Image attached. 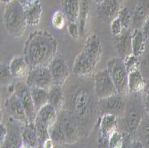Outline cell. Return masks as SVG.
Returning <instances> with one entry per match:
<instances>
[{
    "mask_svg": "<svg viewBox=\"0 0 149 148\" xmlns=\"http://www.w3.org/2000/svg\"><path fill=\"white\" fill-rule=\"evenodd\" d=\"M91 104V95L86 88H79L74 92L72 99V113L77 117H83L88 113Z\"/></svg>",
    "mask_w": 149,
    "mask_h": 148,
    "instance_id": "obj_15",
    "label": "cell"
},
{
    "mask_svg": "<svg viewBox=\"0 0 149 148\" xmlns=\"http://www.w3.org/2000/svg\"><path fill=\"white\" fill-rule=\"evenodd\" d=\"M106 70L111 76L113 81L116 87L117 92L120 95H129L128 79L129 72L126 69L123 59L118 57H113L107 61Z\"/></svg>",
    "mask_w": 149,
    "mask_h": 148,
    "instance_id": "obj_6",
    "label": "cell"
},
{
    "mask_svg": "<svg viewBox=\"0 0 149 148\" xmlns=\"http://www.w3.org/2000/svg\"><path fill=\"white\" fill-rule=\"evenodd\" d=\"M16 131L8 132L7 137L1 144V148H21L22 145L21 131Z\"/></svg>",
    "mask_w": 149,
    "mask_h": 148,
    "instance_id": "obj_29",
    "label": "cell"
},
{
    "mask_svg": "<svg viewBox=\"0 0 149 148\" xmlns=\"http://www.w3.org/2000/svg\"><path fill=\"white\" fill-rule=\"evenodd\" d=\"M67 31H68L69 35L74 38L79 39L80 37V31H79V26L77 24V22H67Z\"/></svg>",
    "mask_w": 149,
    "mask_h": 148,
    "instance_id": "obj_37",
    "label": "cell"
},
{
    "mask_svg": "<svg viewBox=\"0 0 149 148\" xmlns=\"http://www.w3.org/2000/svg\"><path fill=\"white\" fill-rule=\"evenodd\" d=\"M68 22L62 11H56L52 16V25L56 30H62Z\"/></svg>",
    "mask_w": 149,
    "mask_h": 148,
    "instance_id": "obj_32",
    "label": "cell"
},
{
    "mask_svg": "<svg viewBox=\"0 0 149 148\" xmlns=\"http://www.w3.org/2000/svg\"><path fill=\"white\" fill-rule=\"evenodd\" d=\"M124 145V134L115 130L108 140V148H123Z\"/></svg>",
    "mask_w": 149,
    "mask_h": 148,
    "instance_id": "obj_30",
    "label": "cell"
},
{
    "mask_svg": "<svg viewBox=\"0 0 149 148\" xmlns=\"http://www.w3.org/2000/svg\"><path fill=\"white\" fill-rule=\"evenodd\" d=\"M5 28L12 38H20L27 28V21L24 6L19 0H13L5 6L3 13Z\"/></svg>",
    "mask_w": 149,
    "mask_h": 148,
    "instance_id": "obj_4",
    "label": "cell"
},
{
    "mask_svg": "<svg viewBox=\"0 0 149 148\" xmlns=\"http://www.w3.org/2000/svg\"><path fill=\"white\" fill-rule=\"evenodd\" d=\"M118 118L113 114H103L99 123V141L102 148H108V140L112 134L118 129Z\"/></svg>",
    "mask_w": 149,
    "mask_h": 148,
    "instance_id": "obj_14",
    "label": "cell"
},
{
    "mask_svg": "<svg viewBox=\"0 0 149 148\" xmlns=\"http://www.w3.org/2000/svg\"><path fill=\"white\" fill-rule=\"evenodd\" d=\"M131 29L123 30L120 35L114 38V47L118 53V56L121 59H124L130 54H132L131 47Z\"/></svg>",
    "mask_w": 149,
    "mask_h": 148,
    "instance_id": "obj_18",
    "label": "cell"
},
{
    "mask_svg": "<svg viewBox=\"0 0 149 148\" xmlns=\"http://www.w3.org/2000/svg\"><path fill=\"white\" fill-rule=\"evenodd\" d=\"M21 135H22V139L23 144L30 145V146H33V147L39 146L40 145L39 138H38L34 123L23 124L21 129Z\"/></svg>",
    "mask_w": 149,
    "mask_h": 148,
    "instance_id": "obj_22",
    "label": "cell"
},
{
    "mask_svg": "<svg viewBox=\"0 0 149 148\" xmlns=\"http://www.w3.org/2000/svg\"><path fill=\"white\" fill-rule=\"evenodd\" d=\"M7 135H8V129L4 123H1L0 124V141H1V144L4 142Z\"/></svg>",
    "mask_w": 149,
    "mask_h": 148,
    "instance_id": "obj_38",
    "label": "cell"
},
{
    "mask_svg": "<svg viewBox=\"0 0 149 148\" xmlns=\"http://www.w3.org/2000/svg\"><path fill=\"white\" fill-rule=\"evenodd\" d=\"M94 88L95 93L99 99H104L119 94L106 69L94 74Z\"/></svg>",
    "mask_w": 149,
    "mask_h": 148,
    "instance_id": "obj_9",
    "label": "cell"
},
{
    "mask_svg": "<svg viewBox=\"0 0 149 148\" xmlns=\"http://www.w3.org/2000/svg\"><path fill=\"white\" fill-rule=\"evenodd\" d=\"M146 80L144 79L139 69L129 72L128 87L130 94H141L145 88Z\"/></svg>",
    "mask_w": 149,
    "mask_h": 148,
    "instance_id": "obj_23",
    "label": "cell"
},
{
    "mask_svg": "<svg viewBox=\"0 0 149 148\" xmlns=\"http://www.w3.org/2000/svg\"><path fill=\"white\" fill-rule=\"evenodd\" d=\"M48 68L53 77L55 84L63 85L70 76V70L64 57L60 53H57L56 56L49 63Z\"/></svg>",
    "mask_w": 149,
    "mask_h": 148,
    "instance_id": "obj_12",
    "label": "cell"
},
{
    "mask_svg": "<svg viewBox=\"0 0 149 148\" xmlns=\"http://www.w3.org/2000/svg\"><path fill=\"white\" fill-rule=\"evenodd\" d=\"M110 30H111V32H112L113 37H116V36L120 35L121 32L123 31L124 28H123V24H121V22H120V18L118 16L116 18H114L110 22Z\"/></svg>",
    "mask_w": 149,
    "mask_h": 148,
    "instance_id": "obj_36",
    "label": "cell"
},
{
    "mask_svg": "<svg viewBox=\"0 0 149 148\" xmlns=\"http://www.w3.org/2000/svg\"><path fill=\"white\" fill-rule=\"evenodd\" d=\"M130 148H145V146L140 140L134 139V140H132V142L130 145Z\"/></svg>",
    "mask_w": 149,
    "mask_h": 148,
    "instance_id": "obj_41",
    "label": "cell"
},
{
    "mask_svg": "<svg viewBox=\"0 0 149 148\" xmlns=\"http://www.w3.org/2000/svg\"><path fill=\"white\" fill-rule=\"evenodd\" d=\"M27 25L30 27H36L41 20L42 6L40 0H35L31 4L24 6Z\"/></svg>",
    "mask_w": 149,
    "mask_h": 148,
    "instance_id": "obj_20",
    "label": "cell"
},
{
    "mask_svg": "<svg viewBox=\"0 0 149 148\" xmlns=\"http://www.w3.org/2000/svg\"><path fill=\"white\" fill-rule=\"evenodd\" d=\"M5 109L11 118L21 122L22 125L30 123L24 107L15 93L10 94V96L5 101Z\"/></svg>",
    "mask_w": 149,
    "mask_h": 148,
    "instance_id": "obj_13",
    "label": "cell"
},
{
    "mask_svg": "<svg viewBox=\"0 0 149 148\" xmlns=\"http://www.w3.org/2000/svg\"><path fill=\"white\" fill-rule=\"evenodd\" d=\"M121 8L119 0H104L101 4L97 5V10L99 17L105 22H111L118 16Z\"/></svg>",
    "mask_w": 149,
    "mask_h": 148,
    "instance_id": "obj_17",
    "label": "cell"
},
{
    "mask_svg": "<svg viewBox=\"0 0 149 148\" xmlns=\"http://www.w3.org/2000/svg\"><path fill=\"white\" fill-rule=\"evenodd\" d=\"M49 136L58 144H72L77 141L79 132L73 113L62 110L56 122L49 129Z\"/></svg>",
    "mask_w": 149,
    "mask_h": 148,
    "instance_id": "obj_3",
    "label": "cell"
},
{
    "mask_svg": "<svg viewBox=\"0 0 149 148\" xmlns=\"http://www.w3.org/2000/svg\"><path fill=\"white\" fill-rule=\"evenodd\" d=\"M23 57L30 68L38 65H48L58 53L57 42L47 30L31 32L26 40L22 50Z\"/></svg>",
    "mask_w": 149,
    "mask_h": 148,
    "instance_id": "obj_1",
    "label": "cell"
},
{
    "mask_svg": "<svg viewBox=\"0 0 149 148\" xmlns=\"http://www.w3.org/2000/svg\"><path fill=\"white\" fill-rule=\"evenodd\" d=\"M102 53L103 47L99 37L95 33L88 36L82 50L74 60L73 74L79 77H90L95 72Z\"/></svg>",
    "mask_w": 149,
    "mask_h": 148,
    "instance_id": "obj_2",
    "label": "cell"
},
{
    "mask_svg": "<svg viewBox=\"0 0 149 148\" xmlns=\"http://www.w3.org/2000/svg\"><path fill=\"white\" fill-rule=\"evenodd\" d=\"M19 1H20L24 6H28V5H30V4H31L32 2H34L35 0H19Z\"/></svg>",
    "mask_w": 149,
    "mask_h": 148,
    "instance_id": "obj_42",
    "label": "cell"
},
{
    "mask_svg": "<svg viewBox=\"0 0 149 148\" xmlns=\"http://www.w3.org/2000/svg\"><path fill=\"white\" fill-rule=\"evenodd\" d=\"M126 96L116 94L112 97L99 99V110L103 114H113L117 117L123 115L126 109Z\"/></svg>",
    "mask_w": 149,
    "mask_h": 148,
    "instance_id": "obj_11",
    "label": "cell"
},
{
    "mask_svg": "<svg viewBox=\"0 0 149 148\" xmlns=\"http://www.w3.org/2000/svg\"><path fill=\"white\" fill-rule=\"evenodd\" d=\"M58 114L59 113L55 107L48 103L38 111L34 124L40 144L50 138L49 129L56 122Z\"/></svg>",
    "mask_w": 149,
    "mask_h": 148,
    "instance_id": "obj_5",
    "label": "cell"
},
{
    "mask_svg": "<svg viewBox=\"0 0 149 148\" xmlns=\"http://www.w3.org/2000/svg\"><path fill=\"white\" fill-rule=\"evenodd\" d=\"M124 64L126 66V69L128 71V72H132L134 70L139 69V57H137L136 56H134L133 54H130L128 56H126L123 59Z\"/></svg>",
    "mask_w": 149,
    "mask_h": 148,
    "instance_id": "obj_33",
    "label": "cell"
},
{
    "mask_svg": "<svg viewBox=\"0 0 149 148\" xmlns=\"http://www.w3.org/2000/svg\"><path fill=\"white\" fill-rule=\"evenodd\" d=\"M31 94L37 109V112L42 106L48 103V90L39 88H30Z\"/></svg>",
    "mask_w": 149,
    "mask_h": 148,
    "instance_id": "obj_26",
    "label": "cell"
},
{
    "mask_svg": "<svg viewBox=\"0 0 149 148\" xmlns=\"http://www.w3.org/2000/svg\"><path fill=\"white\" fill-rule=\"evenodd\" d=\"M143 33H144V36L146 38V40H149V16L146 18V20L145 21L142 28H141Z\"/></svg>",
    "mask_w": 149,
    "mask_h": 148,
    "instance_id": "obj_39",
    "label": "cell"
},
{
    "mask_svg": "<svg viewBox=\"0 0 149 148\" xmlns=\"http://www.w3.org/2000/svg\"><path fill=\"white\" fill-rule=\"evenodd\" d=\"M136 133L138 139L142 142L145 148H149V116L143 118Z\"/></svg>",
    "mask_w": 149,
    "mask_h": 148,
    "instance_id": "obj_28",
    "label": "cell"
},
{
    "mask_svg": "<svg viewBox=\"0 0 149 148\" xmlns=\"http://www.w3.org/2000/svg\"><path fill=\"white\" fill-rule=\"evenodd\" d=\"M130 11L132 15L130 29H141L149 16V0H136Z\"/></svg>",
    "mask_w": 149,
    "mask_h": 148,
    "instance_id": "obj_16",
    "label": "cell"
},
{
    "mask_svg": "<svg viewBox=\"0 0 149 148\" xmlns=\"http://www.w3.org/2000/svg\"><path fill=\"white\" fill-rule=\"evenodd\" d=\"M119 1H120V2L121 3V1H123V0H119Z\"/></svg>",
    "mask_w": 149,
    "mask_h": 148,
    "instance_id": "obj_46",
    "label": "cell"
},
{
    "mask_svg": "<svg viewBox=\"0 0 149 148\" xmlns=\"http://www.w3.org/2000/svg\"><path fill=\"white\" fill-rule=\"evenodd\" d=\"M146 39L144 36V33L141 29L132 30L131 34V47L132 54L137 57H140L146 49Z\"/></svg>",
    "mask_w": 149,
    "mask_h": 148,
    "instance_id": "obj_24",
    "label": "cell"
},
{
    "mask_svg": "<svg viewBox=\"0 0 149 148\" xmlns=\"http://www.w3.org/2000/svg\"><path fill=\"white\" fill-rule=\"evenodd\" d=\"M141 98H142L145 112L146 115L149 116V80H146L145 88L141 92Z\"/></svg>",
    "mask_w": 149,
    "mask_h": 148,
    "instance_id": "obj_35",
    "label": "cell"
},
{
    "mask_svg": "<svg viewBox=\"0 0 149 148\" xmlns=\"http://www.w3.org/2000/svg\"><path fill=\"white\" fill-rule=\"evenodd\" d=\"M21 148H38V147H33V146H30V145H25V144H23V143H22V145Z\"/></svg>",
    "mask_w": 149,
    "mask_h": 148,
    "instance_id": "obj_43",
    "label": "cell"
},
{
    "mask_svg": "<svg viewBox=\"0 0 149 148\" xmlns=\"http://www.w3.org/2000/svg\"><path fill=\"white\" fill-rule=\"evenodd\" d=\"M25 82L29 88H39L47 90L55 84L48 65H38L31 68Z\"/></svg>",
    "mask_w": 149,
    "mask_h": 148,
    "instance_id": "obj_8",
    "label": "cell"
},
{
    "mask_svg": "<svg viewBox=\"0 0 149 148\" xmlns=\"http://www.w3.org/2000/svg\"><path fill=\"white\" fill-rule=\"evenodd\" d=\"M63 86L58 84H54L48 89V104L53 105L56 110L60 113L63 110Z\"/></svg>",
    "mask_w": 149,
    "mask_h": 148,
    "instance_id": "obj_25",
    "label": "cell"
},
{
    "mask_svg": "<svg viewBox=\"0 0 149 148\" xmlns=\"http://www.w3.org/2000/svg\"><path fill=\"white\" fill-rule=\"evenodd\" d=\"M61 9L67 22H77L79 16V0H61Z\"/></svg>",
    "mask_w": 149,
    "mask_h": 148,
    "instance_id": "obj_21",
    "label": "cell"
},
{
    "mask_svg": "<svg viewBox=\"0 0 149 148\" xmlns=\"http://www.w3.org/2000/svg\"><path fill=\"white\" fill-rule=\"evenodd\" d=\"M118 17L120 18L124 30L130 29L132 15H131V11L128 6H121L120 10L118 13Z\"/></svg>",
    "mask_w": 149,
    "mask_h": 148,
    "instance_id": "obj_31",
    "label": "cell"
},
{
    "mask_svg": "<svg viewBox=\"0 0 149 148\" xmlns=\"http://www.w3.org/2000/svg\"><path fill=\"white\" fill-rule=\"evenodd\" d=\"M0 73H1V84L2 85H8L10 81H12V79H13L10 72L9 64H6L5 63H1Z\"/></svg>",
    "mask_w": 149,
    "mask_h": 148,
    "instance_id": "obj_34",
    "label": "cell"
},
{
    "mask_svg": "<svg viewBox=\"0 0 149 148\" xmlns=\"http://www.w3.org/2000/svg\"><path fill=\"white\" fill-rule=\"evenodd\" d=\"M55 142H54V140L51 138H47V139H46L42 144H41V146H42V148H54V144Z\"/></svg>",
    "mask_w": 149,
    "mask_h": 148,
    "instance_id": "obj_40",
    "label": "cell"
},
{
    "mask_svg": "<svg viewBox=\"0 0 149 148\" xmlns=\"http://www.w3.org/2000/svg\"><path fill=\"white\" fill-rule=\"evenodd\" d=\"M92 1H93L94 3H96L97 5H99V4H101L103 1H104V0H92Z\"/></svg>",
    "mask_w": 149,
    "mask_h": 148,
    "instance_id": "obj_44",
    "label": "cell"
},
{
    "mask_svg": "<svg viewBox=\"0 0 149 148\" xmlns=\"http://www.w3.org/2000/svg\"><path fill=\"white\" fill-rule=\"evenodd\" d=\"M11 1H13V0H1V2L5 5H7L8 3H10Z\"/></svg>",
    "mask_w": 149,
    "mask_h": 148,
    "instance_id": "obj_45",
    "label": "cell"
},
{
    "mask_svg": "<svg viewBox=\"0 0 149 148\" xmlns=\"http://www.w3.org/2000/svg\"><path fill=\"white\" fill-rule=\"evenodd\" d=\"M132 96L130 101H127L126 109L124 113V122L127 128V130L130 134L133 135L136 133L139 126L140 125L144 118V105L141 101L138 100V94H130Z\"/></svg>",
    "mask_w": 149,
    "mask_h": 148,
    "instance_id": "obj_7",
    "label": "cell"
},
{
    "mask_svg": "<svg viewBox=\"0 0 149 148\" xmlns=\"http://www.w3.org/2000/svg\"><path fill=\"white\" fill-rule=\"evenodd\" d=\"M89 2L90 0H80L79 1V31H80V37L84 34L86 24L89 13Z\"/></svg>",
    "mask_w": 149,
    "mask_h": 148,
    "instance_id": "obj_27",
    "label": "cell"
},
{
    "mask_svg": "<svg viewBox=\"0 0 149 148\" xmlns=\"http://www.w3.org/2000/svg\"><path fill=\"white\" fill-rule=\"evenodd\" d=\"M9 68L13 79H22L28 76L31 68L25 61L23 56H15L9 63Z\"/></svg>",
    "mask_w": 149,
    "mask_h": 148,
    "instance_id": "obj_19",
    "label": "cell"
},
{
    "mask_svg": "<svg viewBox=\"0 0 149 148\" xmlns=\"http://www.w3.org/2000/svg\"><path fill=\"white\" fill-rule=\"evenodd\" d=\"M15 94L22 102L30 123H34L38 112L35 107L29 86L26 84V82H17L16 84H15Z\"/></svg>",
    "mask_w": 149,
    "mask_h": 148,
    "instance_id": "obj_10",
    "label": "cell"
}]
</instances>
